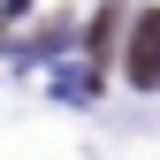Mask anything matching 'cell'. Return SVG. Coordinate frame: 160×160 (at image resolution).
I'll return each mask as SVG.
<instances>
[{
    "label": "cell",
    "instance_id": "6da1fadb",
    "mask_svg": "<svg viewBox=\"0 0 160 160\" xmlns=\"http://www.w3.org/2000/svg\"><path fill=\"white\" fill-rule=\"evenodd\" d=\"M122 69H130L137 92L160 84V8H137V15H130V53H122Z\"/></svg>",
    "mask_w": 160,
    "mask_h": 160
},
{
    "label": "cell",
    "instance_id": "7a4b0ae2",
    "mask_svg": "<svg viewBox=\"0 0 160 160\" xmlns=\"http://www.w3.org/2000/svg\"><path fill=\"white\" fill-rule=\"evenodd\" d=\"M122 0H114V8H99V23H92V53H99V61H107V53H114V38H122Z\"/></svg>",
    "mask_w": 160,
    "mask_h": 160
}]
</instances>
